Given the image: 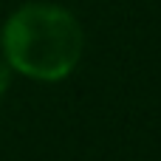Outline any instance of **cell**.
Here are the masks:
<instances>
[{
    "mask_svg": "<svg viewBox=\"0 0 161 161\" xmlns=\"http://www.w3.org/2000/svg\"><path fill=\"white\" fill-rule=\"evenodd\" d=\"M82 45L79 20L59 6H23L3 28L8 65L42 82L65 79L76 68Z\"/></svg>",
    "mask_w": 161,
    "mask_h": 161,
    "instance_id": "1",
    "label": "cell"
},
{
    "mask_svg": "<svg viewBox=\"0 0 161 161\" xmlns=\"http://www.w3.org/2000/svg\"><path fill=\"white\" fill-rule=\"evenodd\" d=\"M8 82H11V71H8V65H3V62H0V96L6 93Z\"/></svg>",
    "mask_w": 161,
    "mask_h": 161,
    "instance_id": "2",
    "label": "cell"
}]
</instances>
